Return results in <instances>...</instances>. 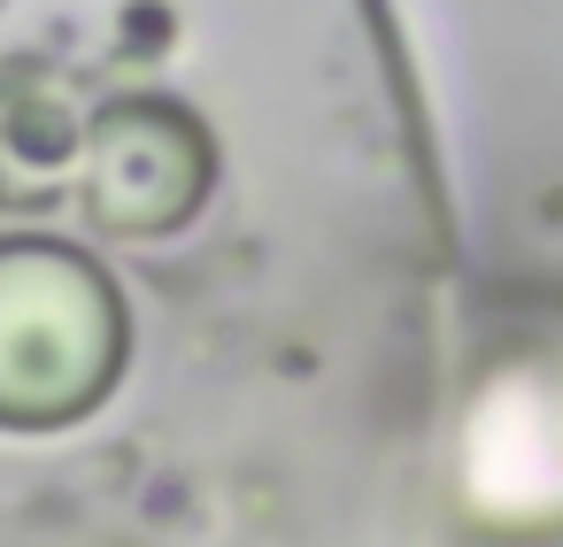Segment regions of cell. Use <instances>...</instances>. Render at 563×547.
<instances>
[{
	"mask_svg": "<svg viewBox=\"0 0 563 547\" xmlns=\"http://www.w3.org/2000/svg\"><path fill=\"white\" fill-rule=\"evenodd\" d=\"M124 324L109 286L63 247H0V424H70L101 401Z\"/></svg>",
	"mask_w": 563,
	"mask_h": 547,
	"instance_id": "6da1fadb",
	"label": "cell"
}]
</instances>
